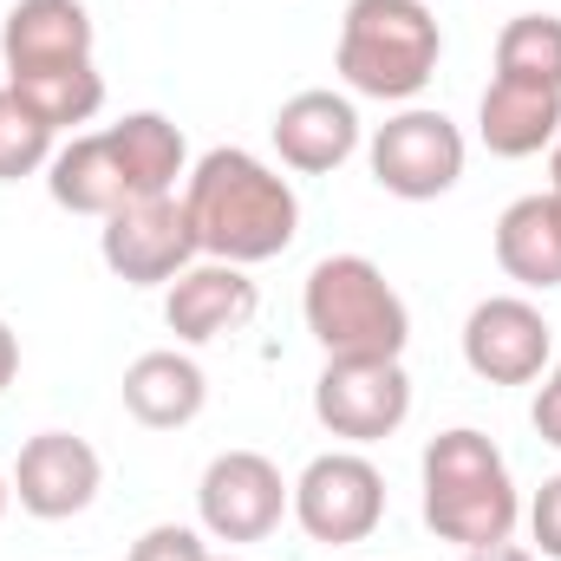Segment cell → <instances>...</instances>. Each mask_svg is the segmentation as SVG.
I'll return each mask as SVG.
<instances>
[{
	"instance_id": "cell-18",
	"label": "cell",
	"mask_w": 561,
	"mask_h": 561,
	"mask_svg": "<svg viewBox=\"0 0 561 561\" xmlns=\"http://www.w3.org/2000/svg\"><path fill=\"white\" fill-rule=\"evenodd\" d=\"M496 262L516 287L549 294L561 287V203L556 196H516L496 216Z\"/></svg>"
},
{
	"instance_id": "cell-16",
	"label": "cell",
	"mask_w": 561,
	"mask_h": 561,
	"mask_svg": "<svg viewBox=\"0 0 561 561\" xmlns=\"http://www.w3.org/2000/svg\"><path fill=\"white\" fill-rule=\"evenodd\" d=\"M203 399H209V379H203V366H196L190 353H176V346L138 353V359L125 366V412L138 424H150V431L190 424L203 412Z\"/></svg>"
},
{
	"instance_id": "cell-2",
	"label": "cell",
	"mask_w": 561,
	"mask_h": 561,
	"mask_svg": "<svg viewBox=\"0 0 561 561\" xmlns=\"http://www.w3.org/2000/svg\"><path fill=\"white\" fill-rule=\"evenodd\" d=\"M516 516H523V496L510 483V463L503 450L457 424V431H437L424 444V529L463 556L477 549H496L516 536Z\"/></svg>"
},
{
	"instance_id": "cell-20",
	"label": "cell",
	"mask_w": 561,
	"mask_h": 561,
	"mask_svg": "<svg viewBox=\"0 0 561 561\" xmlns=\"http://www.w3.org/2000/svg\"><path fill=\"white\" fill-rule=\"evenodd\" d=\"M7 85H13V92H20V105H26L39 125H53V131L92 125V118H99V105H105V72H99L92 59H79V66H46V72L7 79Z\"/></svg>"
},
{
	"instance_id": "cell-23",
	"label": "cell",
	"mask_w": 561,
	"mask_h": 561,
	"mask_svg": "<svg viewBox=\"0 0 561 561\" xmlns=\"http://www.w3.org/2000/svg\"><path fill=\"white\" fill-rule=\"evenodd\" d=\"M131 561H209V549H203L196 529H183V523H157V529H144L138 542H131Z\"/></svg>"
},
{
	"instance_id": "cell-11",
	"label": "cell",
	"mask_w": 561,
	"mask_h": 561,
	"mask_svg": "<svg viewBox=\"0 0 561 561\" xmlns=\"http://www.w3.org/2000/svg\"><path fill=\"white\" fill-rule=\"evenodd\" d=\"M7 483H13V496H20L26 516L66 523V516H79V510H92V496H99V483H105V463H99V450H92L85 437H72V431H39V437L20 444V463H13Z\"/></svg>"
},
{
	"instance_id": "cell-24",
	"label": "cell",
	"mask_w": 561,
	"mask_h": 561,
	"mask_svg": "<svg viewBox=\"0 0 561 561\" xmlns=\"http://www.w3.org/2000/svg\"><path fill=\"white\" fill-rule=\"evenodd\" d=\"M529 529H536V556L561 561V470L536 490V503H529Z\"/></svg>"
},
{
	"instance_id": "cell-13",
	"label": "cell",
	"mask_w": 561,
	"mask_h": 561,
	"mask_svg": "<svg viewBox=\"0 0 561 561\" xmlns=\"http://www.w3.org/2000/svg\"><path fill=\"white\" fill-rule=\"evenodd\" d=\"M92 13L79 0H13L7 26H0V59L7 79L46 72V66H79L92 59Z\"/></svg>"
},
{
	"instance_id": "cell-8",
	"label": "cell",
	"mask_w": 561,
	"mask_h": 561,
	"mask_svg": "<svg viewBox=\"0 0 561 561\" xmlns=\"http://www.w3.org/2000/svg\"><path fill=\"white\" fill-rule=\"evenodd\" d=\"M313 419L346 444H379L412 419V373L399 359H327L313 379Z\"/></svg>"
},
{
	"instance_id": "cell-31",
	"label": "cell",
	"mask_w": 561,
	"mask_h": 561,
	"mask_svg": "<svg viewBox=\"0 0 561 561\" xmlns=\"http://www.w3.org/2000/svg\"><path fill=\"white\" fill-rule=\"evenodd\" d=\"M549 196H556V190H549ZM556 203H561V196H556Z\"/></svg>"
},
{
	"instance_id": "cell-7",
	"label": "cell",
	"mask_w": 561,
	"mask_h": 561,
	"mask_svg": "<svg viewBox=\"0 0 561 561\" xmlns=\"http://www.w3.org/2000/svg\"><path fill=\"white\" fill-rule=\"evenodd\" d=\"M196 510L216 542H268L294 510V483H280V463L262 450H222L196 483Z\"/></svg>"
},
{
	"instance_id": "cell-27",
	"label": "cell",
	"mask_w": 561,
	"mask_h": 561,
	"mask_svg": "<svg viewBox=\"0 0 561 561\" xmlns=\"http://www.w3.org/2000/svg\"><path fill=\"white\" fill-rule=\"evenodd\" d=\"M463 561H536V549H516V542H496V549H477Z\"/></svg>"
},
{
	"instance_id": "cell-30",
	"label": "cell",
	"mask_w": 561,
	"mask_h": 561,
	"mask_svg": "<svg viewBox=\"0 0 561 561\" xmlns=\"http://www.w3.org/2000/svg\"><path fill=\"white\" fill-rule=\"evenodd\" d=\"M209 561H236V556H209Z\"/></svg>"
},
{
	"instance_id": "cell-10",
	"label": "cell",
	"mask_w": 561,
	"mask_h": 561,
	"mask_svg": "<svg viewBox=\"0 0 561 561\" xmlns=\"http://www.w3.org/2000/svg\"><path fill=\"white\" fill-rule=\"evenodd\" d=\"M556 359V340H549V320L536 300L523 294H490L470 307L463 320V366L483 379V386H536Z\"/></svg>"
},
{
	"instance_id": "cell-6",
	"label": "cell",
	"mask_w": 561,
	"mask_h": 561,
	"mask_svg": "<svg viewBox=\"0 0 561 561\" xmlns=\"http://www.w3.org/2000/svg\"><path fill=\"white\" fill-rule=\"evenodd\" d=\"M99 255H105V268L125 287H163V280L183 275L203 249H196L183 196H131L125 209L105 216Z\"/></svg>"
},
{
	"instance_id": "cell-5",
	"label": "cell",
	"mask_w": 561,
	"mask_h": 561,
	"mask_svg": "<svg viewBox=\"0 0 561 561\" xmlns=\"http://www.w3.org/2000/svg\"><path fill=\"white\" fill-rule=\"evenodd\" d=\"M294 523L320 549H353L386 523V477L366 450H327L294 483Z\"/></svg>"
},
{
	"instance_id": "cell-17",
	"label": "cell",
	"mask_w": 561,
	"mask_h": 561,
	"mask_svg": "<svg viewBox=\"0 0 561 561\" xmlns=\"http://www.w3.org/2000/svg\"><path fill=\"white\" fill-rule=\"evenodd\" d=\"M477 138L490 144V157H536V150H549L561 138V92L490 79V92L477 105Z\"/></svg>"
},
{
	"instance_id": "cell-4",
	"label": "cell",
	"mask_w": 561,
	"mask_h": 561,
	"mask_svg": "<svg viewBox=\"0 0 561 561\" xmlns=\"http://www.w3.org/2000/svg\"><path fill=\"white\" fill-rule=\"evenodd\" d=\"M307 333L327 346V359H399L412 340V313L379 262L366 255H327L300 287Z\"/></svg>"
},
{
	"instance_id": "cell-28",
	"label": "cell",
	"mask_w": 561,
	"mask_h": 561,
	"mask_svg": "<svg viewBox=\"0 0 561 561\" xmlns=\"http://www.w3.org/2000/svg\"><path fill=\"white\" fill-rule=\"evenodd\" d=\"M549 176H556V183H549V190H556V196H561V138L549 144Z\"/></svg>"
},
{
	"instance_id": "cell-12",
	"label": "cell",
	"mask_w": 561,
	"mask_h": 561,
	"mask_svg": "<svg viewBox=\"0 0 561 561\" xmlns=\"http://www.w3.org/2000/svg\"><path fill=\"white\" fill-rule=\"evenodd\" d=\"M255 307H262V294H255L249 268H236V262H196V268H183V275L170 280L163 327L176 340H190V346H209L222 333H242L255 320Z\"/></svg>"
},
{
	"instance_id": "cell-19",
	"label": "cell",
	"mask_w": 561,
	"mask_h": 561,
	"mask_svg": "<svg viewBox=\"0 0 561 561\" xmlns=\"http://www.w3.org/2000/svg\"><path fill=\"white\" fill-rule=\"evenodd\" d=\"M105 131L118 144L125 176H131L138 196H176V176H183V163H190V144H183V131H176L163 112H131V118H118V125H105Z\"/></svg>"
},
{
	"instance_id": "cell-22",
	"label": "cell",
	"mask_w": 561,
	"mask_h": 561,
	"mask_svg": "<svg viewBox=\"0 0 561 561\" xmlns=\"http://www.w3.org/2000/svg\"><path fill=\"white\" fill-rule=\"evenodd\" d=\"M53 125H39L26 105H20V92L13 85H0V183H20V176H33V170H46L53 163Z\"/></svg>"
},
{
	"instance_id": "cell-29",
	"label": "cell",
	"mask_w": 561,
	"mask_h": 561,
	"mask_svg": "<svg viewBox=\"0 0 561 561\" xmlns=\"http://www.w3.org/2000/svg\"><path fill=\"white\" fill-rule=\"evenodd\" d=\"M7 496H13V483H7V470H0V516H7Z\"/></svg>"
},
{
	"instance_id": "cell-25",
	"label": "cell",
	"mask_w": 561,
	"mask_h": 561,
	"mask_svg": "<svg viewBox=\"0 0 561 561\" xmlns=\"http://www.w3.org/2000/svg\"><path fill=\"white\" fill-rule=\"evenodd\" d=\"M536 431H542V444H556L561 450V373L536 392Z\"/></svg>"
},
{
	"instance_id": "cell-21",
	"label": "cell",
	"mask_w": 561,
	"mask_h": 561,
	"mask_svg": "<svg viewBox=\"0 0 561 561\" xmlns=\"http://www.w3.org/2000/svg\"><path fill=\"white\" fill-rule=\"evenodd\" d=\"M496 79L561 92V20L556 13H516L496 33Z\"/></svg>"
},
{
	"instance_id": "cell-1",
	"label": "cell",
	"mask_w": 561,
	"mask_h": 561,
	"mask_svg": "<svg viewBox=\"0 0 561 561\" xmlns=\"http://www.w3.org/2000/svg\"><path fill=\"white\" fill-rule=\"evenodd\" d=\"M183 209H190L196 249L209 262H236V268L275 262L300 236V196H294V183L280 170H268L262 157L236 150V144L209 150L183 176Z\"/></svg>"
},
{
	"instance_id": "cell-15",
	"label": "cell",
	"mask_w": 561,
	"mask_h": 561,
	"mask_svg": "<svg viewBox=\"0 0 561 561\" xmlns=\"http://www.w3.org/2000/svg\"><path fill=\"white\" fill-rule=\"evenodd\" d=\"M46 190H53L59 209H72V216H99V222L138 196L131 176H125V157H118L112 131H85V138H72L66 150H53V163H46Z\"/></svg>"
},
{
	"instance_id": "cell-32",
	"label": "cell",
	"mask_w": 561,
	"mask_h": 561,
	"mask_svg": "<svg viewBox=\"0 0 561 561\" xmlns=\"http://www.w3.org/2000/svg\"><path fill=\"white\" fill-rule=\"evenodd\" d=\"M556 373H561V359H556Z\"/></svg>"
},
{
	"instance_id": "cell-14",
	"label": "cell",
	"mask_w": 561,
	"mask_h": 561,
	"mask_svg": "<svg viewBox=\"0 0 561 561\" xmlns=\"http://www.w3.org/2000/svg\"><path fill=\"white\" fill-rule=\"evenodd\" d=\"M275 150L287 170H300V176H327V170H340L353 150H359V112H353V99H340V92H294L287 105L275 112Z\"/></svg>"
},
{
	"instance_id": "cell-26",
	"label": "cell",
	"mask_w": 561,
	"mask_h": 561,
	"mask_svg": "<svg viewBox=\"0 0 561 561\" xmlns=\"http://www.w3.org/2000/svg\"><path fill=\"white\" fill-rule=\"evenodd\" d=\"M13 373H20V340H13V327L0 320V392L13 386Z\"/></svg>"
},
{
	"instance_id": "cell-9",
	"label": "cell",
	"mask_w": 561,
	"mask_h": 561,
	"mask_svg": "<svg viewBox=\"0 0 561 561\" xmlns=\"http://www.w3.org/2000/svg\"><path fill=\"white\" fill-rule=\"evenodd\" d=\"M373 176L386 196H405V203H437L457 190L463 176V131L444 118V112H399L373 131Z\"/></svg>"
},
{
	"instance_id": "cell-3",
	"label": "cell",
	"mask_w": 561,
	"mask_h": 561,
	"mask_svg": "<svg viewBox=\"0 0 561 561\" xmlns=\"http://www.w3.org/2000/svg\"><path fill=\"white\" fill-rule=\"evenodd\" d=\"M437 53L444 33L424 0H346L333 66L359 99H386V105L419 99L437 72Z\"/></svg>"
}]
</instances>
